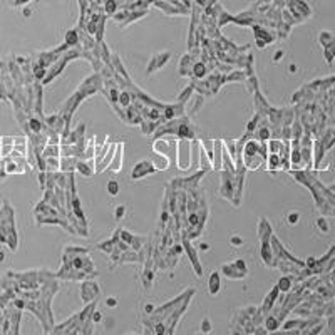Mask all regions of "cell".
I'll list each match as a JSON object with an SVG mask.
<instances>
[{"instance_id":"cell-14","label":"cell","mask_w":335,"mask_h":335,"mask_svg":"<svg viewBox=\"0 0 335 335\" xmlns=\"http://www.w3.org/2000/svg\"><path fill=\"white\" fill-rule=\"evenodd\" d=\"M317 223H318V226H320V228H322V230H324V231H328V226L325 225V220H322V218H320V220H318V221H317Z\"/></svg>"},{"instance_id":"cell-17","label":"cell","mask_w":335,"mask_h":335,"mask_svg":"<svg viewBox=\"0 0 335 335\" xmlns=\"http://www.w3.org/2000/svg\"><path fill=\"white\" fill-rule=\"evenodd\" d=\"M2 260H4V253H2V251H0V261H2Z\"/></svg>"},{"instance_id":"cell-4","label":"cell","mask_w":335,"mask_h":335,"mask_svg":"<svg viewBox=\"0 0 335 335\" xmlns=\"http://www.w3.org/2000/svg\"><path fill=\"white\" fill-rule=\"evenodd\" d=\"M154 171H156L154 163H151V161H141V163H137L136 166H134L133 173H131V178L139 179V178H144V176H148V174H152Z\"/></svg>"},{"instance_id":"cell-5","label":"cell","mask_w":335,"mask_h":335,"mask_svg":"<svg viewBox=\"0 0 335 335\" xmlns=\"http://www.w3.org/2000/svg\"><path fill=\"white\" fill-rule=\"evenodd\" d=\"M81 295H82V300L86 302H92L94 298H97L99 295V288L97 285L94 281H84L82 283V288H81Z\"/></svg>"},{"instance_id":"cell-11","label":"cell","mask_w":335,"mask_h":335,"mask_svg":"<svg viewBox=\"0 0 335 335\" xmlns=\"http://www.w3.org/2000/svg\"><path fill=\"white\" fill-rule=\"evenodd\" d=\"M107 191H109V195L116 196L117 193H119V184H117V181H109V183H107Z\"/></svg>"},{"instance_id":"cell-16","label":"cell","mask_w":335,"mask_h":335,"mask_svg":"<svg viewBox=\"0 0 335 335\" xmlns=\"http://www.w3.org/2000/svg\"><path fill=\"white\" fill-rule=\"evenodd\" d=\"M231 243H233V245H240V243H241V238L233 236V238H231Z\"/></svg>"},{"instance_id":"cell-6","label":"cell","mask_w":335,"mask_h":335,"mask_svg":"<svg viewBox=\"0 0 335 335\" xmlns=\"http://www.w3.org/2000/svg\"><path fill=\"white\" fill-rule=\"evenodd\" d=\"M220 290H221V275L218 272H213L208 278V292L211 295H218Z\"/></svg>"},{"instance_id":"cell-13","label":"cell","mask_w":335,"mask_h":335,"mask_svg":"<svg viewBox=\"0 0 335 335\" xmlns=\"http://www.w3.org/2000/svg\"><path fill=\"white\" fill-rule=\"evenodd\" d=\"M288 221L292 223V225H295V223L298 221V213H292V214H290V216H288Z\"/></svg>"},{"instance_id":"cell-15","label":"cell","mask_w":335,"mask_h":335,"mask_svg":"<svg viewBox=\"0 0 335 335\" xmlns=\"http://www.w3.org/2000/svg\"><path fill=\"white\" fill-rule=\"evenodd\" d=\"M107 305H109V307H116L117 300H116V298H107Z\"/></svg>"},{"instance_id":"cell-10","label":"cell","mask_w":335,"mask_h":335,"mask_svg":"<svg viewBox=\"0 0 335 335\" xmlns=\"http://www.w3.org/2000/svg\"><path fill=\"white\" fill-rule=\"evenodd\" d=\"M290 285H292V281H290L288 277H281L277 287H278V290H281V292H288V290H290Z\"/></svg>"},{"instance_id":"cell-12","label":"cell","mask_w":335,"mask_h":335,"mask_svg":"<svg viewBox=\"0 0 335 335\" xmlns=\"http://www.w3.org/2000/svg\"><path fill=\"white\" fill-rule=\"evenodd\" d=\"M14 139H15V137H12V136H8V137L2 136L0 137V144L2 146H14Z\"/></svg>"},{"instance_id":"cell-18","label":"cell","mask_w":335,"mask_h":335,"mask_svg":"<svg viewBox=\"0 0 335 335\" xmlns=\"http://www.w3.org/2000/svg\"><path fill=\"white\" fill-rule=\"evenodd\" d=\"M2 158L4 156H2V152H0V168H2Z\"/></svg>"},{"instance_id":"cell-8","label":"cell","mask_w":335,"mask_h":335,"mask_svg":"<svg viewBox=\"0 0 335 335\" xmlns=\"http://www.w3.org/2000/svg\"><path fill=\"white\" fill-rule=\"evenodd\" d=\"M14 149H15L17 152H20L22 156H25L27 154V139L25 137H15L14 139Z\"/></svg>"},{"instance_id":"cell-3","label":"cell","mask_w":335,"mask_h":335,"mask_svg":"<svg viewBox=\"0 0 335 335\" xmlns=\"http://www.w3.org/2000/svg\"><path fill=\"white\" fill-rule=\"evenodd\" d=\"M223 273H225L228 278H245L248 270H246V265L243 260H236L230 265H225L223 266Z\"/></svg>"},{"instance_id":"cell-1","label":"cell","mask_w":335,"mask_h":335,"mask_svg":"<svg viewBox=\"0 0 335 335\" xmlns=\"http://www.w3.org/2000/svg\"><path fill=\"white\" fill-rule=\"evenodd\" d=\"M59 278L66 280H81V278L96 277V270L84 248L81 246H67L64 251V266L55 273Z\"/></svg>"},{"instance_id":"cell-2","label":"cell","mask_w":335,"mask_h":335,"mask_svg":"<svg viewBox=\"0 0 335 335\" xmlns=\"http://www.w3.org/2000/svg\"><path fill=\"white\" fill-rule=\"evenodd\" d=\"M243 159H245V166L248 169H258L261 164L266 161L268 152H266V144H263L261 141L251 139L246 143L243 148Z\"/></svg>"},{"instance_id":"cell-7","label":"cell","mask_w":335,"mask_h":335,"mask_svg":"<svg viewBox=\"0 0 335 335\" xmlns=\"http://www.w3.org/2000/svg\"><path fill=\"white\" fill-rule=\"evenodd\" d=\"M122 148H124V144H117V152L112 156V161H111L109 168L111 171L117 173L119 169H121V164H122Z\"/></svg>"},{"instance_id":"cell-9","label":"cell","mask_w":335,"mask_h":335,"mask_svg":"<svg viewBox=\"0 0 335 335\" xmlns=\"http://www.w3.org/2000/svg\"><path fill=\"white\" fill-rule=\"evenodd\" d=\"M75 169H77L79 173H82L84 176H91L92 173H96V166H92V164H87V161H82V163H77Z\"/></svg>"}]
</instances>
